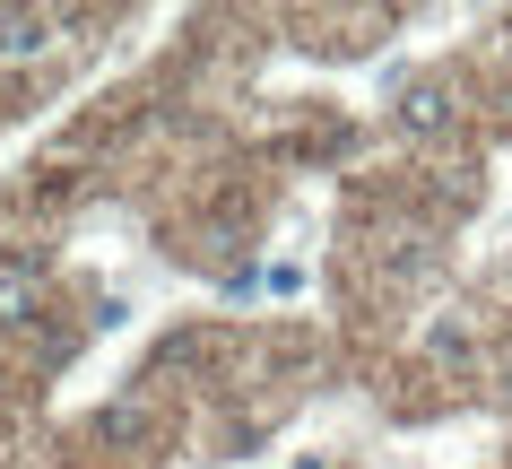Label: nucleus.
Returning <instances> with one entry per match:
<instances>
[{"label":"nucleus","instance_id":"7ed1b4c3","mask_svg":"<svg viewBox=\"0 0 512 469\" xmlns=\"http://www.w3.org/2000/svg\"><path fill=\"white\" fill-rule=\"evenodd\" d=\"M53 44V18L44 9H0V61H35Z\"/></svg>","mask_w":512,"mask_h":469},{"label":"nucleus","instance_id":"f257e3e1","mask_svg":"<svg viewBox=\"0 0 512 469\" xmlns=\"http://www.w3.org/2000/svg\"><path fill=\"white\" fill-rule=\"evenodd\" d=\"M400 131L408 139H443V131H452V87H443V79H417L400 96Z\"/></svg>","mask_w":512,"mask_h":469},{"label":"nucleus","instance_id":"f03ea898","mask_svg":"<svg viewBox=\"0 0 512 469\" xmlns=\"http://www.w3.org/2000/svg\"><path fill=\"white\" fill-rule=\"evenodd\" d=\"M35 296H44V270L35 261H0V331L35 322Z\"/></svg>","mask_w":512,"mask_h":469}]
</instances>
